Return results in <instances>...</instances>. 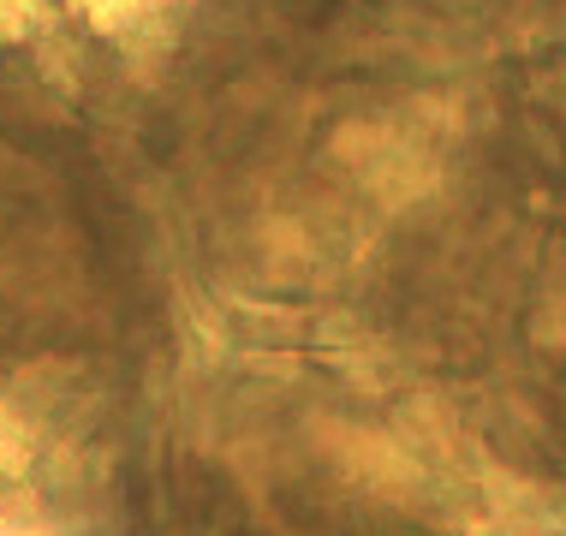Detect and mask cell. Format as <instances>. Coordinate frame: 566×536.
I'll list each match as a JSON object with an SVG mask.
<instances>
[{
    "label": "cell",
    "mask_w": 566,
    "mask_h": 536,
    "mask_svg": "<svg viewBox=\"0 0 566 536\" xmlns=\"http://www.w3.org/2000/svg\"><path fill=\"white\" fill-rule=\"evenodd\" d=\"M334 161H346L352 174L394 209L418 203V197L436 186V167H423L418 149L400 144V137L381 132V126H346L340 137H334Z\"/></svg>",
    "instance_id": "cell-1"
},
{
    "label": "cell",
    "mask_w": 566,
    "mask_h": 536,
    "mask_svg": "<svg viewBox=\"0 0 566 536\" xmlns=\"http://www.w3.org/2000/svg\"><path fill=\"white\" fill-rule=\"evenodd\" d=\"M323 448L334 453V465H340L352 483H364L370 495L406 501L423 488V465L394 435H381V429H346V423L323 429Z\"/></svg>",
    "instance_id": "cell-2"
},
{
    "label": "cell",
    "mask_w": 566,
    "mask_h": 536,
    "mask_svg": "<svg viewBox=\"0 0 566 536\" xmlns=\"http://www.w3.org/2000/svg\"><path fill=\"white\" fill-rule=\"evenodd\" d=\"M24 465V429L12 423V411H0V477Z\"/></svg>",
    "instance_id": "cell-3"
},
{
    "label": "cell",
    "mask_w": 566,
    "mask_h": 536,
    "mask_svg": "<svg viewBox=\"0 0 566 536\" xmlns=\"http://www.w3.org/2000/svg\"><path fill=\"white\" fill-rule=\"evenodd\" d=\"M90 7H96L102 24H126V19H137L144 7H156V0H90Z\"/></svg>",
    "instance_id": "cell-4"
}]
</instances>
